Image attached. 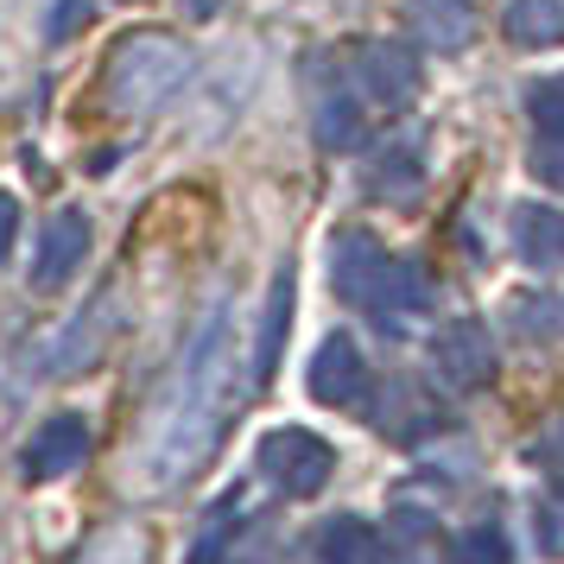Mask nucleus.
Listing matches in <instances>:
<instances>
[{
    "instance_id": "nucleus-20",
    "label": "nucleus",
    "mask_w": 564,
    "mask_h": 564,
    "mask_svg": "<svg viewBox=\"0 0 564 564\" xmlns=\"http://www.w3.org/2000/svg\"><path fill=\"white\" fill-rule=\"evenodd\" d=\"M235 508H241V495H223V501L209 508V527H204V539L191 545V564H229V545H235Z\"/></svg>"
},
{
    "instance_id": "nucleus-26",
    "label": "nucleus",
    "mask_w": 564,
    "mask_h": 564,
    "mask_svg": "<svg viewBox=\"0 0 564 564\" xmlns=\"http://www.w3.org/2000/svg\"><path fill=\"white\" fill-rule=\"evenodd\" d=\"M545 545H552V552H564V513H545Z\"/></svg>"
},
{
    "instance_id": "nucleus-13",
    "label": "nucleus",
    "mask_w": 564,
    "mask_h": 564,
    "mask_svg": "<svg viewBox=\"0 0 564 564\" xmlns=\"http://www.w3.org/2000/svg\"><path fill=\"white\" fill-rule=\"evenodd\" d=\"M501 26L527 52H552V45H564V0H508Z\"/></svg>"
},
{
    "instance_id": "nucleus-25",
    "label": "nucleus",
    "mask_w": 564,
    "mask_h": 564,
    "mask_svg": "<svg viewBox=\"0 0 564 564\" xmlns=\"http://www.w3.org/2000/svg\"><path fill=\"white\" fill-rule=\"evenodd\" d=\"M13 235H20V204L0 191V260L13 254Z\"/></svg>"
},
{
    "instance_id": "nucleus-18",
    "label": "nucleus",
    "mask_w": 564,
    "mask_h": 564,
    "mask_svg": "<svg viewBox=\"0 0 564 564\" xmlns=\"http://www.w3.org/2000/svg\"><path fill=\"white\" fill-rule=\"evenodd\" d=\"M451 564H513V545L501 533V520H482V527H463L451 539Z\"/></svg>"
},
{
    "instance_id": "nucleus-17",
    "label": "nucleus",
    "mask_w": 564,
    "mask_h": 564,
    "mask_svg": "<svg viewBox=\"0 0 564 564\" xmlns=\"http://www.w3.org/2000/svg\"><path fill=\"white\" fill-rule=\"evenodd\" d=\"M147 558H153V539L140 533L133 520H121V527H108V533L89 539V552L77 564H147Z\"/></svg>"
},
{
    "instance_id": "nucleus-27",
    "label": "nucleus",
    "mask_w": 564,
    "mask_h": 564,
    "mask_svg": "<svg viewBox=\"0 0 564 564\" xmlns=\"http://www.w3.org/2000/svg\"><path fill=\"white\" fill-rule=\"evenodd\" d=\"M128 7H140V0H128Z\"/></svg>"
},
{
    "instance_id": "nucleus-9",
    "label": "nucleus",
    "mask_w": 564,
    "mask_h": 564,
    "mask_svg": "<svg viewBox=\"0 0 564 564\" xmlns=\"http://www.w3.org/2000/svg\"><path fill=\"white\" fill-rule=\"evenodd\" d=\"M89 254V223H83V209H57L45 235H39V254H32V285L39 292H57V285L70 280Z\"/></svg>"
},
{
    "instance_id": "nucleus-8",
    "label": "nucleus",
    "mask_w": 564,
    "mask_h": 564,
    "mask_svg": "<svg viewBox=\"0 0 564 564\" xmlns=\"http://www.w3.org/2000/svg\"><path fill=\"white\" fill-rule=\"evenodd\" d=\"M425 305H432V280L412 267V260H393L387 254L381 280H375V292H368V317L381 324V330H400V324H412V317H425Z\"/></svg>"
},
{
    "instance_id": "nucleus-22",
    "label": "nucleus",
    "mask_w": 564,
    "mask_h": 564,
    "mask_svg": "<svg viewBox=\"0 0 564 564\" xmlns=\"http://www.w3.org/2000/svg\"><path fill=\"white\" fill-rule=\"evenodd\" d=\"M527 115L539 121V133H564V70L558 77H539L527 89Z\"/></svg>"
},
{
    "instance_id": "nucleus-5",
    "label": "nucleus",
    "mask_w": 564,
    "mask_h": 564,
    "mask_svg": "<svg viewBox=\"0 0 564 564\" xmlns=\"http://www.w3.org/2000/svg\"><path fill=\"white\" fill-rule=\"evenodd\" d=\"M305 387H311L317 406H336V412L368 406V361H361V349L349 336L336 330V336L317 343V356H311V368H305Z\"/></svg>"
},
{
    "instance_id": "nucleus-19",
    "label": "nucleus",
    "mask_w": 564,
    "mask_h": 564,
    "mask_svg": "<svg viewBox=\"0 0 564 564\" xmlns=\"http://www.w3.org/2000/svg\"><path fill=\"white\" fill-rule=\"evenodd\" d=\"M317 140L330 147V153H349L361 140V102L356 96H330V102L317 108Z\"/></svg>"
},
{
    "instance_id": "nucleus-14",
    "label": "nucleus",
    "mask_w": 564,
    "mask_h": 564,
    "mask_svg": "<svg viewBox=\"0 0 564 564\" xmlns=\"http://www.w3.org/2000/svg\"><path fill=\"white\" fill-rule=\"evenodd\" d=\"M425 178V165H419V140H393L375 153V172H368V191L375 197H412Z\"/></svg>"
},
{
    "instance_id": "nucleus-16",
    "label": "nucleus",
    "mask_w": 564,
    "mask_h": 564,
    "mask_svg": "<svg viewBox=\"0 0 564 564\" xmlns=\"http://www.w3.org/2000/svg\"><path fill=\"white\" fill-rule=\"evenodd\" d=\"M317 564H375V533L368 520H330L317 533Z\"/></svg>"
},
{
    "instance_id": "nucleus-24",
    "label": "nucleus",
    "mask_w": 564,
    "mask_h": 564,
    "mask_svg": "<svg viewBox=\"0 0 564 564\" xmlns=\"http://www.w3.org/2000/svg\"><path fill=\"white\" fill-rule=\"evenodd\" d=\"M83 20H89V0H57V20L45 26V39L64 45V39H77V32H83Z\"/></svg>"
},
{
    "instance_id": "nucleus-2",
    "label": "nucleus",
    "mask_w": 564,
    "mask_h": 564,
    "mask_svg": "<svg viewBox=\"0 0 564 564\" xmlns=\"http://www.w3.org/2000/svg\"><path fill=\"white\" fill-rule=\"evenodd\" d=\"M191 77V52L172 32H128L108 52V77H102V102L115 115H147L159 108L178 83Z\"/></svg>"
},
{
    "instance_id": "nucleus-1",
    "label": "nucleus",
    "mask_w": 564,
    "mask_h": 564,
    "mask_svg": "<svg viewBox=\"0 0 564 564\" xmlns=\"http://www.w3.org/2000/svg\"><path fill=\"white\" fill-rule=\"evenodd\" d=\"M248 393V356H241V324L229 311H216L204 330L191 336V356H184L172 393L159 400L153 425L140 437V488H178L184 476H197L216 444L229 432L235 406Z\"/></svg>"
},
{
    "instance_id": "nucleus-4",
    "label": "nucleus",
    "mask_w": 564,
    "mask_h": 564,
    "mask_svg": "<svg viewBox=\"0 0 564 564\" xmlns=\"http://www.w3.org/2000/svg\"><path fill=\"white\" fill-rule=\"evenodd\" d=\"M432 361L451 381V393H482L495 381V336H488L482 317H451L432 343Z\"/></svg>"
},
{
    "instance_id": "nucleus-12",
    "label": "nucleus",
    "mask_w": 564,
    "mask_h": 564,
    "mask_svg": "<svg viewBox=\"0 0 564 564\" xmlns=\"http://www.w3.org/2000/svg\"><path fill=\"white\" fill-rule=\"evenodd\" d=\"M406 26L432 52H463L476 39V7L469 0H406Z\"/></svg>"
},
{
    "instance_id": "nucleus-3",
    "label": "nucleus",
    "mask_w": 564,
    "mask_h": 564,
    "mask_svg": "<svg viewBox=\"0 0 564 564\" xmlns=\"http://www.w3.org/2000/svg\"><path fill=\"white\" fill-rule=\"evenodd\" d=\"M260 476L273 488H285V495H299V501H311L317 488L330 482L336 469V451L324 444L317 432H305V425H280V432L260 437Z\"/></svg>"
},
{
    "instance_id": "nucleus-6",
    "label": "nucleus",
    "mask_w": 564,
    "mask_h": 564,
    "mask_svg": "<svg viewBox=\"0 0 564 564\" xmlns=\"http://www.w3.org/2000/svg\"><path fill=\"white\" fill-rule=\"evenodd\" d=\"M349 57H356V83L381 108H406L412 96H419V57H412L400 39H368V45H356Z\"/></svg>"
},
{
    "instance_id": "nucleus-7",
    "label": "nucleus",
    "mask_w": 564,
    "mask_h": 564,
    "mask_svg": "<svg viewBox=\"0 0 564 564\" xmlns=\"http://www.w3.org/2000/svg\"><path fill=\"white\" fill-rule=\"evenodd\" d=\"M83 457H89V425H83L77 412H57V419H45V425L32 432L20 469H26L32 482H57V476L83 469Z\"/></svg>"
},
{
    "instance_id": "nucleus-23",
    "label": "nucleus",
    "mask_w": 564,
    "mask_h": 564,
    "mask_svg": "<svg viewBox=\"0 0 564 564\" xmlns=\"http://www.w3.org/2000/svg\"><path fill=\"white\" fill-rule=\"evenodd\" d=\"M533 172L552 184V191H564V133H539L533 140Z\"/></svg>"
},
{
    "instance_id": "nucleus-10",
    "label": "nucleus",
    "mask_w": 564,
    "mask_h": 564,
    "mask_svg": "<svg viewBox=\"0 0 564 564\" xmlns=\"http://www.w3.org/2000/svg\"><path fill=\"white\" fill-rule=\"evenodd\" d=\"M508 241H513V254H520V267H533V273L564 267V209L520 204L508 216Z\"/></svg>"
},
{
    "instance_id": "nucleus-21",
    "label": "nucleus",
    "mask_w": 564,
    "mask_h": 564,
    "mask_svg": "<svg viewBox=\"0 0 564 564\" xmlns=\"http://www.w3.org/2000/svg\"><path fill=\"white\" fill-rule=\"evenodd\" d=\"M102 330H108V299L83 311V324L70 330V343H64V368H57V375H77L83 361H89V349H102Z\"/></svg>"
},
{
    "instance_id": "nucleus-15",
    "label": "nucleus",
    "mask_w": 564,
    "mask_h": 564,
    "mask_svg": "<svg viewBox=\"0 0 564 564\" xmlns=\"http://www.w3.org/2000/svg\"><path fill=\"white\" fill-rule=\"evenodd\" d=\"M285 317H292V273H280V280H273V292H267V324H260V349H254V387L273 381V368H280Z\"/></svg>"
},
{
    "instance_id": "nucleus-11",
    "label": "nucleus",
    "mask_w": 564,
    "mask_h": 564,
    "mask_svg": "<svg viewBox=\"0 0 564 564\" xmlns=\"http://www.w3.org/2000/svg\"><path fill=\"white\" fill-rule=\"evenodd\" d=\"M330 260H336V292L349 305H368V292H375V280H381V267H387V248L368 229H349V235H336Z\"/></svg>"
}]
</instances>
